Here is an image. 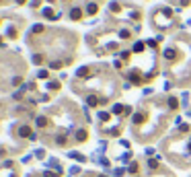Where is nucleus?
<instances>
[{
    "label": "nucleus",
    "mask_w": 191,
    "mask_h": 177,
    "mask_svg": "<svg viewBox=\"0 0 191 177\" xmlns=\"http://www.w3.org/2000/svg\"><path fill=\"white\" fill-rule=\"evenodd\" d=\"M164 58H166V60H173V58H175V49H164Z\"/></svg>",
    "instance_id": "nucleus-1"
},
{
    "label": "nucleus",
    "mask_w": 191,
    "mask_h": 177,
    "mask_svg": "<svg viewBox=\"0 0 191 177\" xmlns=\"http://www.w3.org/2000/svg\"><path fill=\"white\" fill-rule=\"evenodd\" d=\"M80 14H82L80 10H78V8H74V10H72V13H70V17H72V19L76 21V19H80Z\"/></svg>",
    "instance_id": "nucleus-2"
},
{
    "label": "nucleus",
    "mask_w": 191,
    "mask_h": 177,
    "mask_svg": "<svg viewBox=\"0 0 191 177\" xmlns=\"http://www.w3.org/2000/svg\"><path fill=\"white\" fill-rule=\"evenodd\" d=\"M29 134H31V130H29L27 126H23V128H21V136H29Z\"/></svg>",
    "instance_id": "nucleus-3"
},
{
    "label": "nucleus",
    "mask_w": 191,
    "mask_h": 177,
    "mask_svg": "<svg viewBox=\"0 0 191 177\" xmlns=\"http://www.w3.org/2000/svg\"><path fill=\"white\" fill-rule=\"evenodd\" d=\"M86 13H89V14H95V13H97V4H89Z\"/></svg>",
    "instance_id": "nucleus-4"
},
{
    "label": "nucleus",
    "mask_w": 191,
    "mask_h": 177,
    "mask_svg": "<svg viewBox=\"0 0 191 177\" xmlns=\"http://www.w3.org/2000/svg\"><path fill=\"white\" fill-rule=\"evenodd\" d=\"M76 138H78V140H84V138H86V134H84V130H80V132L76 134Z\"/></svg>",
    "instance_id": "nucleus-5"
},
{
    "label": "nucleus",
    "mask_w": 191,
    "mask_h": 177,
    "mask_svg": "<svg viewBox=\"0 0 191 177\" xmlns=\"http://www.w3.org/2000/svg\"><path fill=\"white\" fill-rule=\"evenodd\" d=\"M169 107L175 109V107H177V101H175V99H169Z\"/></svg>",
    "instance_id": "nucleus-6"
},
{
    "label": "nucleus",
    "mask_w": 191,
    "mask_h": 177,
    "mask_svg": "<svg viewBox=\"0 0 191 177\" xmlns=\"http://www.w3.org/2000/svg\"><path fill=\"white\" fill-rule=\"evenodd\" d=\"M121 111H123L121 105H115V107H113V113H121Z\"/></svg>",
    "instance_id": "nucleus-7"
},
{
    "label": "nucleus",
    "mask_w": 191,
    "mask_h": 177,
    "mask_svg": "<svg viewBox=\"0 0 191 177\" xmlns=\"http://www.w3.org/2000/svg\"><path fill=\"white\" fill-rule=\"evenodd\" d=\"M37 126H45V117H37Z\"/></svg>",
    "instance_id": "nucleus-8"
},
{
    "label": "nucleus",
    "mask_w": 191,
    "mask_h": 177,
    "mask_svg": "<svg viewBox=\"0 0 191 177\" xmlns=\"http://www.w3.org/2000/svg\"><path fill=\"white\" fill-rule=\"evenodd\" d=\"M89 105H97V97H89Z\"/></svg>",
    "instance_id": "nucleus-9"
},
{
    "label": "nucleus",
    "mask_w": 191,
    "mask_h": 177,
    "mask_svg": "<svg viewBox=\"0 0 191 177\" xmlns=\"http://www.w3.org/2000/svg\"><path fill=\"white\" fill-rule=\"evenodd\" d=\"M101 177H103V175H101Z\"/></svg>",
    "instance_id": "nucleus-10"
}]
</instances>
